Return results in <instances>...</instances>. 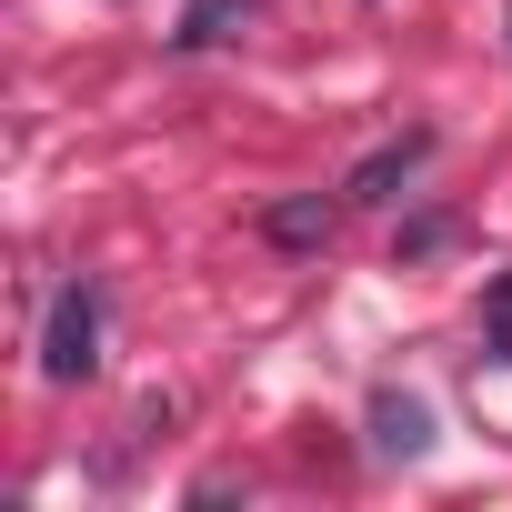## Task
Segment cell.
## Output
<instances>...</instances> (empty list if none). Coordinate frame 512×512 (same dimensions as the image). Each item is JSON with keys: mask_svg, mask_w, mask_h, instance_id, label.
<instances>
[{"mask_svg": "<svg viewBox=\"0 0 512 512\" xmlns=\"http://www.w3.org/2000/svg\"><path fill=\"white\" fill-rule=\"evenodd\" d=\"M91 372H101V292L71 282L41 322V382H91Z\"/></svg>", "mask_w": 512, "mask_h": 512, "instance_id": "1", "label": "cell"}, {"mask_svg": "<svg viewBox=\"0 0 512 512\" xmlns=\"http://www.w3.org/2000/svg\"><path fill=\"white\" fill-rule=\"evenodd\" d=\"M422 161H432V131H402V141H382V151L342 181V201H402V181H412Z\"/></svg>", "mask_w": 512, "mask_h": 512, "instance_id": "2", "label": "cell"}, {"mask_svg": "<svg viewBox=\"0 0 512 512\" xmlns=\"http://www.w3.org/2000/svg\"><path fill=\"white\" fill-rule=\"evenodd\" d=\"M342 231V201H322V191H292V201H262V241H282V251H322Z\"/></svg>", "mask_w": 512, "mask_h": 512, "instance_id": "3", "label": "cell"}, {"mask_svg": "<svg viewBox=\"0 0 512 512\" xmlns=\"http://www.w3.org/2000/svg\"><path fill=\"white\" fill-rule=\"evenodd\" d=\"M372 452H382V462H422V452H432V412H422L412 392H382V402H372Z\"/></svg>", "mask_w": 512, "mask_h": 512, "instance_id": "4", "label": "cell"}, {"mask_svg": "<svg viewBox=\"0 0 512 512\" xmlns=\"http://www.w3.org/2000/svg\"><path fill=\"white\" fill-rule=\"evenodd\" d=\"M251 21V0H191L181 11V51H211V41H231Z\"/></svg>", "mask_w": 512, "mask_h": 512, "instance_id": "5", "label": "cell"}, {"mask_svg": "<svg viewBox=\"0 0 512 512\" xmlns=\"http://www.w3.org/2000/svg\"><path fill=\"white\" fill-rule=\"evenodd\" d=\"M482 352H492V362H512V272L482 292Z\"/></svg>", "mask_w": 512, "mask_h": 512, "instance_id": "6", "label": "cell"}]
</instances>
